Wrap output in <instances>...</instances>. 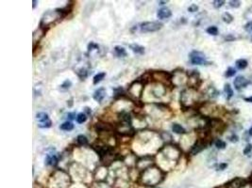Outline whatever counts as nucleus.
Here are the masks:
<instances>
[{"label":"nucleus","instance_id":"f8f14e48","mask_svg":"<svg viewBox=\"0 0 252 188\" xmlns=\"http://www.w3.org/2000/svg\"><path fill=\"white\" fill-rule=\"evenodd\" d=\"M224 91H225V93L227 95L228 100H230L233 96V90H232V89H231L230 84H226L225 87H224Z\"/></svg>","mask_w":252,"mask_h":188},{"label":"nucleus","instance_id":"0eeeda50","mask_svg":"<svg viewBox=\"0 0 252 188\" xmlns=\"http://www.w3.org/2000/svg\"><path fill=\"white\" fill-rule=\"evenodd\" d=\"M105 96H106L105 89H104V87H100V89H98L97 90H95V92L94 94V99L97 102L101 103L104 100V98H105Z\"/></svg>","mask_w":252,"mask_h":188},{"label":"nucleus","instance_id":"2eb2a0df","mask_svg":"<svg viewBox=\"0 0 252 188\" xmlns=\"http://www.w3.org/2000/svg\"><path fill=\"white\" fill-rule=\"evenodd\" d=\"M60 128L63 131H71L74 129V124L71 121H65L60 126Z\"/></svg>","mask_w":252,"mask_h":188},{"label":"nucleus","instance_id":"f257e3e1","mask_svg":"<svg viewBox=\"0 0 252 188\" xmlns=\"http://www.w3.org/2000/svg\"><path fill=\"white\" fill-rule=\"evenodd\" d=\"M162 23L161 22H145L141 24V31L142 32H155L160 30L162 27Z\"/></svg>","mask_w":252,"mask_h":188},{"label":"nucleus","instance_id":"423d86ee","mask_svg":"<svg viewBox=\"0 0 252 188\" xmlns=\"http://www.w3.org/2000/svg\"><path fill=\"white\" fill-rule=\"evenodd\" d=\"M171 15H172V11L168 9V8H162V9H160L157 12V16L160 19L170 18Z\"/></svg>","mask_w":252,"mask_h":188},{"label":"nucleus","instance_id":"2f4dec72","mask_svg":"<svg viewBox=\"0 0 252 188\" xmlns=\"http://www.w3.org/2000/svg\"><path fill=\"white\" fill-rule=\"evenodd\" d=\"M230 140L231 142H234V143L237 142V141H238V137H237L236 135H231V137H230Z\"/></svg>","mask_w":252,"mask_h":188},{"label":"nucleus","instance_id":"f03ea898","mask_svg":"<svg viewBox=\"0 0 252 188\" xmlns=\"http://www.w3.org/2000/svg\"><path fill=\"white\" fill-rule=\"evenodd\" d=\"M190 60L194 65H203L206 63V57L201 52L193 51L190 54Z\"/></svg>","mask_w":252,"mask_h":188},{"label":"nucleus","instance_id":"5701e85b","mask_svg":"<svg viewBox=\"0 0 252 188\" xmlns=\"http://www.w3.org/2000/svg\"><path fill=\"white\" fill-rule=\"evenodd\" d=\"M71 86H72V82L70 81V80L67 79V80H65V81L62 84L61 89H70Z\"/></svg>","mask_w":252,"mask_h":188},{"label":"nucleus","instance_id":"393cba45","mask_svg":"<svg viewBox=\"0 0 252 188\" xmlns=\"http://www.w3.org/2000/svg\"><path fill=\"white\" fill-rule=\"evenodd\" d=\"M230 6L231 8H239L241 6V2L238 1V0H231V1H230Z\"/></svg>","mask_w":252,"mask_h":188},{"label":"nucleus","instance_id":"f3484780","mask_svg":"<svg viewBox=\"0 0 252 188\" xmlns=\"http://www.w3.org/2000/svg\"><path fill=\"white\" fill-rule=\"evenodd\" d=\"M214 145H215V147H216L217 149H219V150L225 149L226 146H227V145H226V142L221 140V139H216V140H215V142H214Z\"/></svg>","mask_w":252,"mask_h":188},{"label":"nucleus","instance_id":"20e7f679","mask_svg":"<svg viewBox=\"0 0 252 188\" xmlns=\"http://www.w3.org/2000/svg\"><path fill=\"white\" fill-rule=\"evenodd\" d=\"M206 142L204 140H197V142L195 143V145L192 147V149L190 151V153L192 155H195L197 154L198 153H200V151H202L204 149L206 148Z\"/></svg>","mask_w":252,"mask_h":188},{"label":"nucleus","instance_id":"7ed1b4c3","mask_svg":"<svg viewBox=\"0 0 252 188\" xmlns=\"http://www.w3.org/2000/svg\"><path fill=\"white\" fill-rule=\"evenodd\" d=\"M250 82L247 79H246L244 76H242V75H239V76H237L235 79H234V87L235 89L237 90H240L244 89V87H246L247 85H249Z\"/></svg>","mask_w":252,"mask_h":188},{"label":"nucleus","instance_id":"c9c22d12","mask_svg":"<svg viewBox=\"0 0 252 188\" xmlns=\"http://www.w3.org/2000/svg\"><path fill=\"white\" fill-rule=\"evenodd\" d=\"M73 115H74V114H71V113H69V114H68V117H69V119H75V118L73 117Z\"/></svg>","mask_w":252,"mask_h":188},{"label":"nucleus","instance_id":"4c0bfd02","mask_svg":"<svg viewBox=\"0 0 252 188\" xmlns=\"http://www.w3.org/2000/svg\"><path fill=\"white\" fill-rule=\"evenodd\" d=\"M32 3H33V9H35L36 5H37V1H32Z\"/></svg>","mask_w":252,"mask_h":188},{"label":"nucleus","instance_id":"b1692460","mask_svg":"<svg viewBox=\"0 0 252 188\" xmlns=\"http://www.w3.org/2000/svg\"><path fill=\"white\" fill-rule=\"evenodd\" d=\"M224 3H225V1H224V0H214V1L213 2L214 7L216 8V9H219V8H221V7L224 5Z\"/></svg>","mask_w":252,"mask_h":188},{"label":"nucleus","instance_id":"dca6fc26","mask_svg":"<svg viewBox=\"0 0 252 188\" xmlns=\"http://www.w3.org/2000/svg\"><path fill=\"white\" fill-rule=\"evenodd\" d=\"M105 76H106V73H99L97 74H95L94 77V85H97L99 82L102 81V79H104Z\"/></svg>","mask_w":252,"mask_h":188},{"label":"nucleus","instance_id":"bb28decb","mask_svg":"<svg viewBox=\"0 0 252 188\" xmlns=\"http://www.w3.org/2000/svg\"><path fill=\"white\" fill-rule=\"evenodd\" d=\"M245 18L252 20V7L249 8V9L246 10V12L245 13Z\"/></svg>","mask_w":252,"mask_h":188},{"label":"nucleus","instance_id":"aec40b11","mask_svg":"<svg viewBox=\"0 0 252 188\" xmlns=\"http://www.w3.org/2000/svg\"><path fill=\"white\" fill-rule=\"evenodd\" d=\"M223 21L225 23H227V24H230V23H231L233 21V17L229 12H225L223 14Z\"/></svg>","mask_w":252,"mask_h":188},{"label":"nucleus","instance_id":"a878e982","mask_svg":"<svg viewBox=\"0 0 252 188\" xmlns=\"http://www.w3.org/2000/svg\"><path fill=\"white\" fill-rule=\"evenodd\" d=\"M50 126H51V121H50V119H49V121H47L39 123V127H41V128H49Z\"/></svg>","mask_w":252,"mask_h":188},{"label":"nucleus","instance_id":"39448f33","mask_svg":"<svg viewBox=\"0 0 252 188\" xmlns=\"http://www.w3.org/2000/svg\"><path fill=\"white\" fill-rule=\"evenodd\" d=\"M246 180H244L243 178H235L227 185L229 188H243L246 185Z\"/></svg>","mask_w":252,"mask_h":188},{"label":"nucleus","instance_id":"473e14b6","mask_svg":"<svg viewBox=\"0 0 252 188\" xmlns=\"http://www.w3.org/2000/svg\"><path fill=\"white\" fill-rule=\"evenodd\" d=\"M227 166H228V165H227L226 163H222V164H220L219 166H218V170H224Z\"/></svg>","mask_w":252,"mask_h":188},{"label":"nucleus","instance_id":"6e6552de","mask_svg":"<svg viewBox=\"0 0 252 188\" xmlns=\"http://www.w3.org/2000/svg\"><path fill=\"white\" fill-rule=\"evenodd\" d=\"M58 162V159L54 154H47L46 158V164L49 166H55Z\"/></svg>","mask_w":252,"mask_h":188},{"label":"nucleus","instance_id":"a211bd4d","mask_svg":"<svg viewBox=\"0 0 252 188\" xmlns=\"http://www.w3.org/2000/svg\"><path fill=\"white\" fill-rule=\"evenodd\" d=\"M76 119H77L78 123H83L87 121V116L84 113H79V114H78L77 117H76Z\"/></svg>","mask_w":252,"mask_h":188},{"label":"nucleus","instance_id":"1a4fd4ad","mask_svg":"<svg viewBox=\"0 0 252 188\" xmlns=\"http://www.w3.org/2000/svg\"><path fill=\"white\" fill-rule=\"evenodd\" d=\"M130 48L136 54L143 55L144 53H145V48L141 45H139V44H136V43H134V44H130Z\"/></svg>","mask_w":252,"mask_h":188},{"label":"nucleus","instance_id":"c85d7f7f","mask_svg":"<svg viewBox=\"0 0 252 188\" xmlns=\"http://www.w3.org/2000/svg\"><path fill=\"white\" fill-rule=\"evenodd\" d=\"M197 10H198V7L195 5V4H193V5H191L188 8V10H189L190 12H195V11H197Z\"/></svg>","mask_w":252,"mask_h":188},{"label":"nucleus","instance_id":"4be33fe9","mask_svg":"<svg viewBox=\"0 0 252 188\" xmlns=\"http://www.w3.org/2000/svg\"><path fill=\"white\" fill-rule=\"evenodd\" d=\"M236 74V70L234 69V68H229V69L227 70V71H226V74H225V76L226 77H231V76H233V75Z\"/></svg>","mask_w":252,"mask_h":188},{"label":"nucleus","instance_id":"4468645a","mask_svg":"<svg viewBox=\"0 0 252 188\" xmlns=\"http://www.w3.org/2000/svg\"><path fill=\"white\" fill-rule=\"evenodd\" d=\"M114 52L118 57H126L127 55V52L125 50V48L122 47V46H115Z\"/></svg>","mask_w":252,"mask_h":188},{"label":"nucleus","instance_id":"9b49d317","mask_svg":"<svg viewBox=\"0 0 252 188\" xmlns=\"http://www.w3.org/2000/svg\"><path fill=\"white\" fill-rule=\"evenodd\" d=\"M172 130H173V132H175L176 134H178V135L186 133V131H185L184 128H183L181 125L178 124V123H174V124L172 125Z\"/></svg>","mask_w":252,"mask_h":188},{"label":"nucleus","instance_id":"7c9ffc66","mask_svg":"<svg viewBox=\"0 0 252 188\" xmlns=\"http://www.w3.org/2000/svg\"><path fill=\"white\" fill-rule=\"evenodd\" d=\"M245 29L249 32H252V22L247 23L246 25L245 26Z\"/></svg>","mask_w":252,"mask_h":188},{"label":"nucleus","instance_id":"e433bc0d","mask_svg":"<svg viewBox=\"0 0 252 188\" xmlns=\"http://www.w3.org/2000/svg\"><path fill=\"white\" fill-rule=\"evenodd\" d=\"M249 135H250V137H252V126L250 127V129H249Z\"/></svg>","mask_w":252,"mask_h":188},{"label":"nucleus","instance_id":"6ab92c4d","mask_svg":"<svg viewBox=\"0 0 252 188\" xmlns=\"http://www.w3.org/2000/svg\"><path fill=\"white\" fill-rule=\"evenodd\" d=\"M207 32L209 33L210 35H214V36H216L218 34V28L217 26H209L207 28Z\"/></svg>","mask_w":252,"mask_h":188},{"label":"nucleus","instance_id":"72a5a7b5","mask_svg":"<svg viewBox=\"0 0 252 188\" xmlns=\"http://www.w3.org/2000/svg\"><path fill=\"white\" fill-rule=\"evenodd\" d=\"M225 39H226V41H233L234 37H232L231 35H230V36H227V37H225Z\"/></svg>","mask_w":252,"mask_h":188},{"label":"nucleus","instance_id":"412c9836","mask_svg":"<svg viewBox=\"0 0 252 188\" xmlns=\"http://www.w3.org/2000/svg\"><path fill=\"white\" fill-rule=\"evenodd\" d=\"M78 142L79 145H87V144H88V139H87V137H85V135H78Z\"/></svg>","mask_w":252,"mask_h":188},{"label":"nucleus","instance_id":"f704fd0d","mask_svg":"<svg viewBox=\"0 0 252 188\" xmlns=\"http://www.w3.org/2000/svg\"><path fill=\"white\" fill-rule=\"evenodd\" d=\"M245 101L249 102V103H252V97H249V98H246Z\"/></svg>","mask_w":252,"mask_h":188},{"label":"nucleus","instance_id":"58836bf2","mask_svg":"<svg viewBox=\"0 0 252 188\" xmlns=\"http://www.w3.org/2000/svg\"><path fill=\"white\" fill-rule=\"evenodd\" d=\"M159 3L161 4V5H164V4L166 3V1H159Z\"/></svg>","mask_w":252,"mask_h":188},{"label":"nucleus","instance_id":"ddd939ff","mask_svg":"<svg viewBox=\"0 0 252 188\" xmlns=\"http://www.w3.org/2000/svg\"><path fill=\"white\" fill-rule=\"evenodd\" d=\"M36 118H37V119L40 121V123L49 121L48 115H47L46 113H45V112H41V113H38L37 115H36Z\"/></svg>","mask_w":252,"mask_h":188},{"label":"nucleus","instance_id":"c756f323","mask_svg":"<svg viewBox=\"0 0 252 188\" xmlns=\"http://www.w3.org/2000/svg\"><path fill=\"white\" fill-rule=\"evenodd\" d=\"M80 71H81V74H78V75L80 78H82V79H84V78H86L87 77V71H86V70L85 69H80Z\"/></svg>","mask_w":252,"mask_h":188},{"label":"nucleus","instance_id":"9d476101","mask_svg":"<svg viewBox=\"0 0 252 188\" xmlns=\"http://www.w3.org/2000/svg\"><path fill=\"white\" fill-rule=\"evenodd\" d=\"M235 65H236V68H237L238 70H244L247 67V61L244 58L238 59V60H236Z\"/></svg>","mask_w":252,"mask_h":188},{"label":"nucleus","instance_id":"cd10ccee","mask_svg":"<svg viewBox=\"0 0 252 188\" xmlns=\"http://www.w3.org/2000/svg\"><path fill=\"white\" fill-rule=\"evenodd\" d=\"M252 151V144H247L246 146L245 150H244V154H249Z\"/></svg>","mask_w":252,"mask_h":188}]
</instances>
